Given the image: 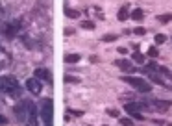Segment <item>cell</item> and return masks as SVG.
<instances>
[{
	"label": "cell",
	"instance_id": "19",
	"mask_svg": "<svg viewBox=\"0 0 172 126\" xmlns=\"http://www.w3.org/2000/svg\"><path fill=\"white\" fill-rule=\"evenodd\" d=\"M132 60H133L135 63H144V56H143L141 52H135L133 56H132Z\"/></svg>",
	"mask_w": 172,
	"mask_h": 126
},
{
	"label": "cell",
	"instance_id": "17",
	"mask_svg": "<svg viewBox=\"0 0 172 126\" xmlns=\"http://www.w3.org/2000/svg\"><path fill=\"white\" fill-rule=\"evenodd\" d=\"M83 30H95V22L93 21H81V24H80Z\"/></svg>",
	"mask_w": 172,
	"mask_h": 126
},
{
	"label": "cell",
	"instance_id": "3",
	"mask_svg": "<svg viewBox=\"0 0 172 126\" xmlns=\"http://www.w3.org/2000/svg\"><path fill=\"white\" fill-rule=\"evenodd\" d=\"M126 84H130L132 87H135V89H139L141 93H150L152 91V85L148 84L144 78H135V76H124L122 78Z\"/></svg>",
	"mask_w": 172,
	"mask_h": 126
},
{
	"label": "cell",
	"instance_id": "6",
	"mask_svg": "<svg viewBox=\"0 0 172 126\" xmlns=\"http://www.w3.org/2000/svg\"><path fill=\"white\" fill-rule=\"evenodd\" d=\"M115 65H117L120 71L128 72V74H133V72H137V67H135L133 63H130L128 60H117V61H115Z\"/></svg>",
	"mask_w": 172,
	"mask_h": 126
},
{
	"label": "cell",
	"instance_id": "22",
	"mask_svg": "<svg viewBox=\"0 0 172 126\" xmlns=\"http://www.w3.org/2000/svg\"><path fill=\"white\" fill-rule=\"evenodd\" d=\"M63 80H65L67 84H78V82H80V78H74V76H65Z\"/></svg>",
	"mask_w": 172,
	"mask_h": 126
},
{
	"label": "cell",
	"instance_id": "28",
	"mask_svg": "<svg viewBox=\"0 0 172 126\" xmlns=\"http://www.w3.org/2000/svg\"><path fill=\"white\" fill-rule=\"evenodd\" d=\"M69 111H70L72 115H76V117H80V115H81V111H74V109H69Z\"/></svg>",
	"mask_w": 172,
	"mask_h": 126
},
{
	"label": "cell",
	"instance_id": "5",
	"mask_svg": "<svg viewBox=\"0 0 172 126\" xmlns=\"http://www.w3.org/2000/svg\"><path fill=\"white\" fill-rule=\"evenodd\" d=\"M124 109L133 117V119H139V121H143L144 117H143V109H144V104H137V102H128V104H124Z\"/></svg>",
	"mask_w": 172,
	"mask_h": 126
},
{
	"label": "cell",
	"instance_id": "25",
	"mask_svg": "<svg viewBox=\"0 0 172 126\" xmlns=\"http://www.w3.org/2000/svg\"><path fill=\"white\" fill-rule=\"evenodd\" d=\"M107 115L109 117H118L120 113H118V109H107Z\"/></svg>",
	"mask_w": 172,
	"mask_h": 126
},
{
	"label": "cell",
	"instance_id": "13",
	"mask_svg": "<svg viewBox=\"0 0 172 126\" xmlns=\"http://www.w3.org/2000/svg\"><path fill=\"white\" fill-rule=\"evenodd\" d=\"M80 60H81L80 54H69V56H65V63H78Z\"/></svg>",
	"mask_w": 172,
	"mask_h": 126
},
{
	"label": "cell",
	"instance_id": "18",
	"mask_svg": "<svg viewBox=\"0 0 172 126\" xmlns=\"http://www.w3.org/2000/svg\"><path fill=\"white\" fill-rule=\"evenodd\" d=\"M118 123H120V126H133V121H132V119H128V117H120V119H118Z\"/></svg>",
	"mask_w": 172,
	"mask_h": 126
},
{
	"label": "cell",
	"instance_id": "23",
	"mask_svg": "<svg viewBox=\"0 0 172 126\" xmlns=\"http://www.w3.org/2000/svg\"><path fill=\"white\" fill-rule=\"evenodd\" d=\"M165 41H167V37H165L163 34H157V35H155V43H157V45H161V43H165Z\"/></svg>",
	"mask_w": 172,
	"mask_h": 126
},
{
	"label": "cell",
	"instance_id": "20",
	"mask_svg": "<svg viewBox=\"0 0 172 126\" xmlns=\"http://www.w3.org/2000/svg\"><path fill=\"white\" fill-rule=\"evenodd\" d=\"M117 37H118V35H115V34H107V35H104V37H102V41H104V43L117 41Z\"/></svg>",
	"mask_w": 172,
	"mask_h": 126
},
{
	"label": "cell",
	"instance_id": "10",
	"mask_svg": "<svg viewBox=\"0 0 172 126\" xmlns=\"http://www.w3.org/2000/svg\"><path fill=\"white\" fill-rule=\"evenodd\" d=\"M150 104L154 106L152 109H157V111H161V113H163V111H169V108L172 106V102H170V100H152Z\"/></svg>",
	"mask_w": 172,
	"mask_h": 126
},
{
	"label": "cell",
	"instance_id": "31",
	"mask_svg": "<svg viewBox=\"0 0 172 126\" xmlns=\"http://www.w3.org/2000/svg\"><path fill=\"white\" fill-rule=\"evenodd\" d=\"M44 126H52V124H44Z\"/></svg>",
	"mask_w": 172,
	"mask_h": 126
},
{
	"label": "cell",
	"instance_id": "16",
	"mask_svg": "<svg viewBox=\"0 0 172 126\" xmlns=\"http://www.w3.org/2000/svg\"><path fill=\"white\" fill-rule=\"evenodd\" d=\"M157 19H159L161 24H169V22L172 21V13H163V15H159Z\"/></svg>",
	"mask_w": 172,
	"mask_h": 126
},
{
	"label": "cell",
	"instance_id": "11",
	"mask_svg": "<svg viewBox=\"0 0 172 126\" xmlns=\"http://www.w3.org/2000/svg\"><path fill=\"white\" fill-rule=\"evenodd\" d=\"M117 19H118V21H128V19H130V11H128V4H124V6H122V8H120V9H118V13H117Z\"/></svg>",
	"mask_w": 172,
	"mask_h": 126
},
{
	"label": "cell",
	"instance_id": "4",
	"mask_svg": "<svg viewBox=\"0 0 172 126\" xmlns=\"http://www.w3.org/2000/svg\"><path fill=\"white\" fill-rule=\"evenodd\" d=\"M52 115H54L52 100L50 98H43V102H41V117H43V123L44 124H52Z\"/></svg>",
	"mask_w": 172,
	"mask_h": 126
},
{
	"label": "cell",
	"instance_id": "14",
	"mask_svg": "<svg viewBox=\"0 0 172 126\" xmlns=\"http://www.w3.org/2000/svg\"><path fill=\"white\" fill-rule=\"evenodd\" d=\"M65 15H67L69 19H78V17H80V11L70 9V8H65Z\"/></svg>",
	"mask_w": 172,
	"mask_h": 126
},
{
	"label": "cell",
	"instance_id": "32",
	"mask_svg": "<svg viewBox=\"0 0 172 126\" xmlns=\"http://www.w3.org/2000/svg\"><path fill=\"white\" fill-rule=\"evenodd\" d=\"M157 126H161V124H157Z\"/></svg>",
	"mask_w": 172,
	"mask_h": 126
},
{
	"label": "cell",
	"instance_id": "21",
	"mask_svg": "<svg viewBox=\"0 0 172 126\" xmlns=\"http://www.w3.org/2000/svg\"><path fill=\"white\" fill-rule=\"evenodd\" d=\"M133 34H135V35H144V34H146V28H143V26H137V28L133 30Z\"/></svg>",
	"mask_w": 172,
	"mask_h": 126
},
{
	"label": "cell",
	"instance_id": "29",
	"mask_svg": "<svg viewBox=\"0 0 172 126\" xmlns=\"http://www.w3.org/2000/svg\"><path fill=\"white\" fill-rule=\"evenodd\" d=\"M118 52H120V54H126V52H128V48H124V46H120V48H118Z\"/></svg>",
	"mask_w": 172,
	"mask_h": 126
},
{
	"label": "cell",
	"instance_id": "9",
	"mask_svg": "<svg viewBox=\"0 0 172 126\" xmlns=\"http://www.w3.org/2000/svg\"><path fill=\"white\" fill-rule=\"evenodd\" d=\"M34 76H35L37 80H46V82H52V72H50L48 69H43V67H39V69H35Z\"/></svg>",
	"mask_w": 172,
	"mask_h": 126
},
{
	"label": "cell",
	"instance_id": "1",
	"mask_svg": "<svg viewBox=\"0 0 172 126\" xmlns=\"http://www.w3.org/2000/svg\"><path fill=\"white\" fill-rule=\"evenodd\" d=\"M0 87L9 95V97H17L19 95V80L15 76H4L0 80Z\"/></svg>",
	"mask_w": 172,
	"mask_h": 126
},
{
	"label": "cell",
	"instance_id": "8",
	"mask_svg": "<svg viewBox=\"0 0 172 126\" xmlns=\"http://www.w3.org/2000/svg\"><path fill=\"white\" fill-rule=\"evenodd\" d=\"M15 115H17V119L20 123H26V119H28V102L15 106Z\"/></svg>",
	"mask_w": 172,
	"mask_h": 126
},
{
	"label": "cell",
	"instance_id": "15",
	"mask_svg": "<svg viewBox=\"0 0 172 126\" xmlns=\"http://www.w3.org/2000/svg\"><path fill=\"white\" fill-rule=\"evenodd\" d=\"M155 72H159V74H163V76H167V78H172V72L167 69V67H161V65H157V71Z\"/></svg>",
	"mask_w": 172,
	"mask_h": 126
},
{
	"label": "cell",
	"instance_id": "26",
	"mask_svg": "<svg viewBox=\"0 0 172 126\" xmlns=\"http://www.w3.org/2000/svg\"><path fill=\"white\" fill-rule=\"evenodd\" d=\"M74 34V28H65V35H72Z\"/></svg>",
	"mask_w": 172,
	"mask_h": 126
},
{
	"label": "cell",
	"instance_id": "30",
	"mask_svg": "<svg viewBox=\"0 0 172 126\" xmlns=\"http://www.w3.org/2000/svg\"><path fill=\"white\" fill-rule=\"evenodd\" d=\"M2 17H4V8H2V4H0V21H2Z\"/></svg>",
	"mask_w": 172,
	"mask_h": 126
},
{
	"label": "cell",
	"instance_id": "24",
	"mask_svg": "<svg viewBox=\"0 0 172 126\" xmlns=\"http://www.w3.org/2000/svg\"><path fill=\"white\" fill-rule=\"evenodd\" d=\"M157 54H159V50H157V48H150V50H148V56H150V58H157Z\"/></svg>",
	"mask_w": 172,
	"mask_h": 126
},
{
	"label": "cell",
	"instance_id": "7",
	"mask_svg": "<svg viewBox=\"0 0 172 126\" xmlns=\"http://www.w3.org/2000/svg\"><path fill=\"white\" fill-rule=\"evenodd\" d=\"M26 89H28L30 93H34V95H39V93L43 91V85H41V82L34 76V78H30V80L26 82Z\"/></svg>",
	"mask_w": 172,
	"mask_h": 126
},
{
	"label": "cell",
	"instance_id": "12",
	"mask_svg": "<svg viewBox=\"0 0 172 126\" xmlns=\"http://www.w3.org/2000/svg\"><path fill=\"white\" fill-rule=\"evenodd\" d=\"M130 19H133V21L141 22L143 19H144V11H143V9H133V11L130 13Z\"/></svg>",
	"mask_w": 172,
	"mask_h": 126
},
{
	"label": "cell",
	"instance_id": "27",
	"mask_svg": "<svg viewBox=\"0 0 172 126\" xmlns=\"http://www.w3.org/2000/svg\"><path fill=\"white\" fill-rule=\"evenodd\" d=\"M6 123H8V119H6L4 115H0V126H2V124H6Z\"/></svg>",
	"mask_w": 172,
	"mask_h": 126
},
{
	"label": "cell",
	"instance_id": "2",
	"mask_svg": "<svg viewBox=\"0 0 172 126\" xmlns=\"http://www.w3.org/2000/svg\"><path fill=\"white\" fill-rule=\"evenodd\" d=\"M19 30H20V21H19V19L6 22V24L0 28L2 35H4V37H8V39H15V37H17V34H19Z\"/></svg>",
	"mask_w": 172,
	"mask_h": 126
}]
</instances>
